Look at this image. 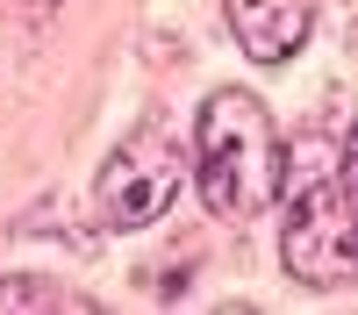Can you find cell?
Wrapping results in <instances>:
<instances>
[{"mask_svg": "<svg viewBox=\"0 0 358 315\" xmlns=\"http://www.w3.org/2000/svg\"><path fill=\"white\" fill-rule=\"evenodd\" d=\"M287 193L280 215V258L301 286H344L351 279V158L330 129H308L294 151H280V180Z\"/></svg>", "mask_w": 358, "mask_h": 315, "instance_id": "6da1fadb", "label": "cell"}, {"mask_svg": "<svg viewBox=\"0 0 358 315\" xmlns=\"http://www.w3.org/2000/svg\"><path fill=\"white\" fill-rule=\"evenodd\" d=\"M194 180H201L208 215H222V222H251L273 200L280 136H273V115H265L258 94L222 86V94L201 101V115H194Z\"/></svg>", "mask_w": 358, "mask_h": 315, "instance_id": "7a4b0ae2", "label": "cell"}, {"mask_svg": "<svg viewBox=\"0 0 358 315\" xmlns=\"http://www.w3.org/2000/svg\"><path fill=\"white\" fill-rule=\"evenodd\" d=\"M179 180H187V158L172 151V136H165L158 122L136 129L122 151L101 165V222H108V229H151V222L172 208Z\"/></svg>", "mask_w": 358, "mask_h": 315, "instance_id": "3957f363", "label": "cell"}, {"mask_svg": "<svg viewBox=\"0 0 358 315\" xmlns=\"http://www.w3.org/2000/svg\"><path fill=\"white\" fill-rule=\"evenodd\" d=\"M222 22H229V36L244 43V57L287 65V57L308 43L315 8H308V0H222Z\"/></svg>", "mask_w": 358, "mask_h": 315, "instance_id": "277c9868", "label": "cell"}, {"mask_svg": "<svg viewBox=\"0 0 358 315\" xmlns=\"http://www.w3.org/2000/svg\"><path fill=\"white\" fill-rule=\"evenodd\" d=\"M0 308H86V301L57 294V286H36V279H0Z\"/></svg>", "mask_w": 358, "mask_h": 315, "instance_id": "5b68a950", "label": "cell"}]
</instances>
